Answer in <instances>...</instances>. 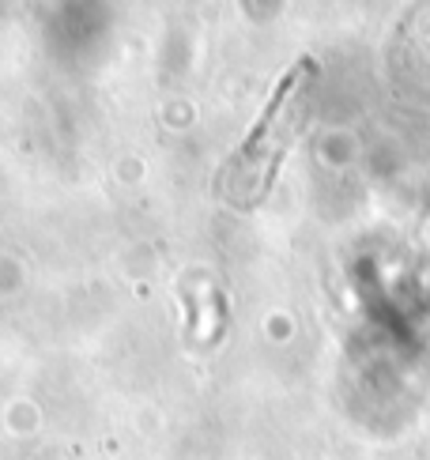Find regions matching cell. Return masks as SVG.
<instances>
[{
    "mask_svg": "<svg viewBox=\"0 0 430 460\" xmlns=\"http://www.w3.org/2000/svg\"><path fill=\"white\" fill-rule=\"evenodd\" d=\"M302 87V68H291L283 75V84L276 87V94H272V102L268 110L261 113V121L253 125L249 132V140L242 144V151L234 155V166H242V170H272V163H276L280 155V147H283V137H280V125L287 118V110H291V99H295V91Z\"/></svg>",
    "mask_w": 430,
    "mask_h": 460,
    "instance_id": "obj_1",
    "label": "cell"
}]
</instances>
